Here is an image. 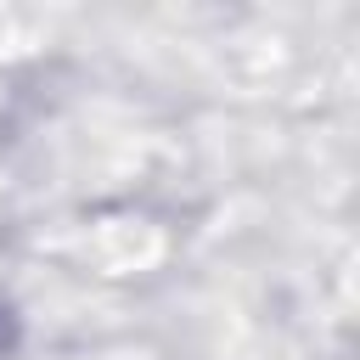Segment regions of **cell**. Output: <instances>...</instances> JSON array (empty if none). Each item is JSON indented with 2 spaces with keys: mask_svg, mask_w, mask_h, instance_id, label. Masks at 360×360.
Here are the masks:
<instances>
[{
  "mask_svg": "<svg viewBox=\"0 0 360 360\" xmlns=\"http://www.w3.org/2000/svg\"><path fill=\"white\" fill-rule=\"evenodd\" d=\"M6 343H11V315L0 309V349H6Z\"/></svg>",
  "mask_w": 360,
  "mask_h": 360,
  "instance_id": "6da1fadb",
  "label": "cell"
}]
</instances>
